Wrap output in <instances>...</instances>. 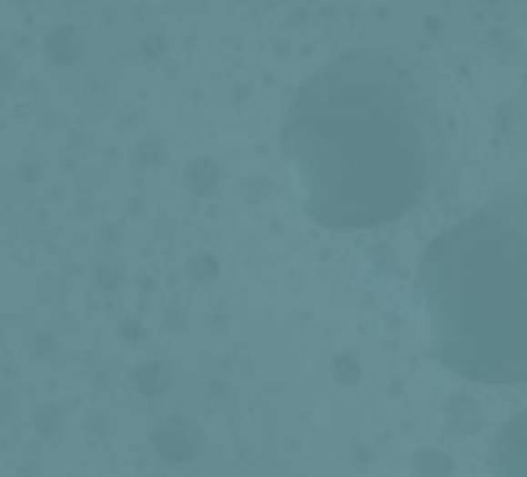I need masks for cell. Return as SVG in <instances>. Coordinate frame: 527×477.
<instances>
[{
	"instance_id": "cell-6",
	"label": "cell",
	"mask_w": 527,
	"mask_h": 477,
	"mask_svg": "<svg viewBox=\"0 0 527 477\" xmlns=\"http://www.w3.org/2000/svg\"><path fill=\"white\" fill-rule=\"evenodd\" d=\"M334 370H338V377H341V381H359V373H362V366H359V362H355V359L351 356H338L334 359Z\"/></svg>"
},
{
	"instance_id": "cell-1",
	"label": "cell",
	"mask_w": 527,
	"mask_h": 477,
	"mask_svg": "<svg viewBox=\"0 0 527 477\" xmlns=\"http://www.w3.org/2000/svg\"><path fill=\"white\" fill-rule=\"evenodd\" d=\"M438 116L399 51L359 47L319 65L288 105L284 151L305 208L330 230L395 223L438 169Z\"/></svg>"
},
{
	"instance_id": "cell-4",
	"label": "cell",
	"mask_w": 527,
	"mask_h": 477,
	"mask_svg": "<svg viewBox=\"0 0 527 477\" xmlns=\"http://www.w3.org/2000/svg\"><path fill=\"white\" fill-rule=\"evenodd\" d=\"M416 474L420 477H452L456 474V463L449 452L441 449H420L416 452Z\"/></svg>"
},
{
	"instance_id": "cell-3",
	"label": "cell",
	"mask_w": 527,
	"mask_h": 477,
	"mask_svg": "<svg viewBox=\"0 0 527 477\" xmlns=\"http://www.w3.org/2000/svg\"><path fill=\"white\" fill-rule=\"evenodd\" d=\"M492 477H527V410L499 427L492 441Z\"/></svg>"
},
{
	"instance_id": "cell-2",
	"label": "cell",
	"mask_w": 527,
	"mask_h": 477,
	"mask_svg": "<svg viewBox=\"0 0 527 477\" xmlns=\"http://www.w3.org/2000/svg\"><path fill=\"white\" fill-rule=\"evenodd\" d=\"M431 352L477 384H527V198L510 190L427 244Z\"/></svg>"
},
{
	"instance_id": "cell-7",
	"label": "cell",
	"mask_w": 527,
	"mask_h": 477,
	"mask_svg": "<svg viewBox=\"0 0 527 477\" xmlns=\"http://www.w3.org/2000/svg\"><path fill=\"white\" fill-rule=\"evenodd\" d=\"M438 25H441V22H438V18H427V33H431V36H434V33H441V29H438Z\"/></svg>"
},
{
	"instance_id": "cell-5",
	"label": "cell",
	"mask_w": 527,
	"mask_h": 477,
	"mask_svg": "<svg viewBox=\"0 0 527 477\" xmlns=\"http://www.w3.org/2000/svg\"><path fill=\"white\" fill-rule=\"evenodd\" d=\"M449 423H452L460 434H470V431L481 423V413H477V406H470V399H452V402H449Z\"/></svg>"
}]
</instances>
